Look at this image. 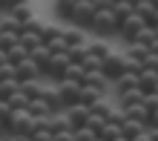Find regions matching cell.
I'll list each match as a JSON object with an SVG mask.
<instances>
[{
    "mask_svg": "<svg viewBox=\"0 0 158 141\" xmlns=\"http://www.w3.org/2000/svg\"><path fill=\"white\" fill-rule=\"evenodd\" d=\"M89 29L95 35H104V37L106 35H118V17L109 12V0H101V6H98L95 17H92Z\"/></svg>",
    "mask_w": 158,
    "mask_h": 141,
    "instance_id": "6da1fadb",
    "label": "cell"
},
{
    "mask_svg": "<svg viewBox=\"0 0 158 141\" xmlns=\"http://www.w3.org/2000/svg\"><path fill=\"white\" fill-rule=\"evenodd\" d=\"M98 6H101V0H75L69 23H75L78 29H81V26H89L92 17H95V12H98Z\"/></svg>",
    "mask_w": 158,
    "mask_h": 141,
    "instance_id": "7a4b0ae2",
    "label": "cell"
},
{
    "mask_svg": "<svg viewBox=\"0 0 158 141\" xmlns=\"http://www.w3.org/2000/svg\"><path fill=\"white\" fill-rule=\"evenodd\" d=\"M101 75H104L106 81H115L124 75V55H118V52H109L104 61H101Z\"/></svg>",
    "mask_w": 158,
    "mask_h": 141,
    "instance_id": "3957f363",
    "label": "cell"
},
{
    "mask_svg": "<svg viewBox=\"0 0 158 141\" xmlns=\"http://www.w3.org/2000/svg\"><path fill=\"white\" fill-rule=\"evenodd\" d=\"M66 66H69L66 52H58V55H52V58H49V63H46V69H43V75L58 83V81H63V72H66Z\"/></svg>",
    "mask_w": 158,
    "mask_h": 141,
    "instance_id": "277c9868",
    "label": "cell"
},
{
    "mask_svg": "<svg viewBox=\"0 0 158 141\" xmlns=\"http://www.w3.org/2000/svg\"><path fill=\"white\" fill-rule=\"evenodd\" d=\"M144 26H147V23H144V20H141V17H138L135 12H132L129 17H124V20L118 23V35L124 37V41H129V43H132V37H135L138 32H141Z\"/></svg>",
    "mask_w": 158,
    "mask_h": 141,
    "instance_id": "5b68a950",
    "label": "cell"
},
{
    "mask_svg": "<svg viewBox=\"0 0 158 141\" xmlns=\"http://www.w3.org/2000/svg\"><path fill=\"white\" fill-rule=\"evenodd\" d=\"M63 118H66L69 130H81V127H86L89 109L83 107V104H75V107H66V109H63Z\"/></svg>",
    "mask_w": 158,
    "mask_h": 141,
    "instance_id": "8992f818",
    "label": "cell"
},
{
    "mask_svg": "<svg viewBox=\"0 0 158 141\" xmlns=\"http://www.w3.org/2000/svg\"><path fill=\"white\" fill-rule=\"evenodd\" d=\"M55 87H58V92H60L63 109H66V107H75V104H78V95H81V83H75V81H58Z\"/></svg>",
    "mask_w": 158,
    "mask_h": 141,
    "instance_id": "52a82bcc",
    "label": "cell"
},
{
    "mask_svg": "<svg viewBox=\"0 0 158 141\" xmlns=\"http://www.w3.org/2000/svg\"><path fill=\"white\" fill-rule=\"evenodd\" d=\"M15 81L17 83H29V81H40V69L35 66V63L26 58V61H20L15 66Z\"/></svg>",
    "mask_w": 158,
    "mask_h": 141,
    "instance_id": "ba28073f",
    "label": "cell"
},
{
    "mask_svg": "<svg viewBox=\"0 0 158 141\" xmlns=\"http://www.w3.org/2000/svg\"><path fill=\"white\" fill-rule=\"evenodd\" d=\"M104 95H106V89H98V87H86V83H81V95H78V104H83V107H95V104H101L104 101Z\"/></svg>",
    "mask_w": 158,
    "mask_h": 141,
    "instance_id": "9c48e42d",
    "label": "cell"
},
{
    "mask_svg": "<svg viewBox=\"0 0 158 141\" xmlns=\"http://www.w3.org/2000/svg\"><path fill=\"white\" fill-rule=\"evenodd\" d=\"M40 98L46 101V107H49L52 112H63V101H60V92H58V87H49V83H43V89H40Z\"/></svg>",
    "mask_w": 158,
    "mask_h": 141,
    "instance_id": "30bf717a",
    "label": "cell"
},
{
    "mask_svg": "<svg viewBox=\"0 0 158 141\" xmlns=\"http://www.w3.org/2000/svg\"><path fill=\"white\" fill-rule=\"evenodd\" d=\"M49 58H52V52L46 49V46L40 43V46H35V49L29 52V61L35 63V66L40 69V75H43V69H46V63H49Z\"/></svg>",
    "mask_w": 158,
    "mask_h": 141,
    "instance_id": "8fae6325",
    "label": "cell"
},
{
    "mask_svg": "<svg viewBox=\"0 0 158 141\" xmlns=\"http://www.w3.org/2000/svg\"><path fill=\"white\" fill-rule=\"evenodd\" d=\"M109 12L118 17V23L124 20V17L132 15V0H109Z\"/></svg>",
    "mask_w": 158,
    "mask_h": 141,
    "instance_id": "7c38bea8",
    "label": "cell"
},
{
    "mask_svg": "<svg viewBox=\"0 0 158 141\" xmlns=\"http://www.w3.org/2000/svg\"><path fill=\"white\" fill-rule=\"evenodd\" d=\"M144 101V89H129V92H121L118 95V104H121V109H127V107H135V104H141Z\"/></svg>",
    "mask_w": 158,
    "mask_h": 141,
    "instance_id": "4fadbf2b",
    "label": "cell"
},
{
    "mask_svg": "<svg viewBox=\"0 0 158 141\" xmlns=\"http://www.w3.org/2000/svg\"><path fill=\"white\" fill-rule=\"evenodd\" d=\"M112 83H115V92L121 95V92H129V89H135V87H138V75L124 72V75H121V78H115Z\"/></svg>",
    "mask_w": 158,
    "mask_h": 141,
    "instance_id": "5bb4252c",
    "label": "cell"
},
{
    "mask_svg": "<svg viewBox=\"0 0 158 141\" xmlns=\"http://www.w3.org/2000/svg\"><path fill=\"white\" fill-rule=\"evenodd\" d=\"M155 83H158V72H152V69H141V72H138V89L152 92Z\"/></svg>",
    "mask_w": 158,
    "mask_h": 141,
    "instance_id": "9a60e30c",
    "label": "cell"
},
{
    "mask_svg": "<svg viewBox=\"0 0 158 141\" xmlns=\"http://www.w3.org/2000/svg\"><path fill=\"white\" fill-rule=\"evenodd\" d=\"M144 124H141V121H132V118H127L124 121V124H121V135H124V138H129V141H132V138H138V135H141L144 133Z\"/></svg>",
    "mask_w": 158,
    "mask_h": 141,
    "instance_id": "2e32d148",
    "label": "cell"
},
{
    "mask_svg": "<svg viewBox=\"0 0 158 141\" xmlns=\"http://www.w3.org/2000/svg\"><path fill=\"white\" fill-rule=\"evenodd\" d=\"M132 12L147 23V20L155 15V3H152V0H135V3H132Z\"/></svg>",
    "mask_w": 158,
    "mask_h": 141,
    "instance_id": "e0dca14e",
    "label": "cell"
},
{
    "mask_svg": "<svg viewBox=\"0 0 158 141\" xmlns=\"http://www.w3.org/2000/svg\"><path fill=\"white\" fill-rule=\"evenodd\" d=\"M86 55H89V43H86V41H83V43H75V46H69V49H66L69 63H83Z\"/></svg>",
    "mask_w": 158,
    "mask_h": 141,
    "instance_id": "ac0fdd59",
    "label": "cell"
},
{
    "mask_svg": "<svg viewBox=\"0 0 158 141\" xmlns=\"http://www.w3.org/2000/svg\"><path fill=\"white\" fill-rule=\"evenodd\" d=\"M127 118H132V121H141L144 127H150V109H144V104H135V107H127Z\"/></svg>",
    "mask_w": 158,
    "mask_h": 141,
    "instance_id": "d6986e66",
    "label": "cell"
},
{
    "mask_svg": "<svg viewBox=\"0 0 158 141\" xmlns=\"http://www.w3.org/2000/svg\"><path fill=\"white\" fill-rule=\"evenodd\" d=\"M26 112H29L32 118H43V115H52V109L46 107V101H43V98H35V101H29Z\"/></svg>",
    "mask_w": 158,
    "mask_h": 141,
    "instance_id": "ffe728a7",
    "label": "cell"
},
{
    "mask_svg": "<svg viewBox=\"0 0 158 141\" xmlns=\"http://www.w3.org/2000/svg\"><path fill=\"white\" fill-rule=\"evenodd\" d=\"M26 58H29V52H26L20 43H15L12 49H6V61L12 63V66H17V63H20V61H26Z\"/></svg>",
    "mask_w": 158,
    "mask_h": 141,
    "instance_id": "44dd1931",
    "label": "cell"
},
{
    "mask_svg": "<svg viewBox=\"0 0 158 141\" xmlns=\"http://www.w3.org/2000/svg\"><path fill=\"white\" fill-rule=\"evenodd\" d=\"M6 104H9V109H12V112H17V109H26V107H29V98L17 89V92H12V95L6 98Z\"/></svg>",
    "mask_w": 158,
    "mask_h": 141,
    "instance_id": "7402d4cb",
    "label": "cell"
},
{
    "mask_svg": "<svg viewBox=\"0 0 158 141\" xmlns=\"http://www.w3.org/2000/svg\"><path fill=\"white\" fill-rule=\"evenodd\" d=\"M86 43H89V55H92V58H98V61H104L106 55L112 52V49H109V46H106L104 41H86Z\"/></svg>",
    "mask_w": 158,
    "mask_h": 141,
    "instance_id": "603a6c76",
    "label": "cell"
},
{
    "mask_svg": "<svg viewBox=\"0 0 158 141\" xmlns=\"http://www.w3.org/2000/svg\"><path fill=\"white\" fill-rule=\"evenodd\" d=\"M40 89H43V83L40 81H29V83H20V92L29 101H35V98H40Z\"/></svg>",
    "mask_w": 158,
    "mask_h": 141,
    "instance_id": "cb8c5ba5",
    "label": "cell"
},
{
    "mask_svg": "<svg viewBox=\"0 0 158 141\" xmlns=\"http://www.w3.org/2000/svg\"><path fill=\"white\" fill-rule=\"evenodd\" d=\"M152 41H155V29H152V26H144V29L132 37V43H141V46H147V49H150Z\"/></svg>",
    "mask_w": 158,
    "mask_h": 141,
    "instance_id": "d4e9b609",
    "label": "cell"
},
{
    "mask_svg": "<svg viewBox=\"0 0 158 141\" xmlns=\"http://www.w3.org/2000/svg\"><path fill=\"white\" fill-rule=\"evenodd\" d=\"M63 81L83 83V66H81V63H69V66H66V72H63Z\"/></svg>",
    "mask_w": 158,
    "mask_h": 141,
    "instance_id": "484cf974",
    "label": "cell"
},
{
    "mask_svg": "<svg viewBox=\"0 0 158 141\" xmlns=\"http://www.w3.org/2000/svg\"><path fill=\"white\" fill-rule=\"evenodd\" d=\"M98 138H104V141H115V138H121V127L118 124H106L101 127V133H98Z\"/></svg>",
    "mask_w": 158,
    "mask_h": 141,
    "instance_id": "4316f807",
    "label": "cell"
},
{
    "mask_svg": "<svg viewBox=\"0 0 158 141\" xmlns=\"http://www.w3.org/2000/svg\"><path fill=\"white\" fill-rule=\"evenodd\" d=\"M63 37H66V43H69V46H75V43H83V41H86L78 26H69V29H63Z\"/></svg>",
    "mask_w": 158,
    "mask_h": 141,
    "instance_id": "83f0119b",
    "label": "cell"
},
{
    "mask_svg": "<svg viewBox=\"0 0 158 141\" xmlns=\"http://www.w3.org/2000/svg\"><path fill=\"white\" fill-rule=\"evenodd\" d=\"M17 89H20V83H17L15 78H6V81H0V98H9V95H12V92H17Z\"/></svg>",
    "mask_w": 158,
    "mask_h": 141,
    "instance_id": "f1b7e54d",
    "label": "cell"
},
{
    "mask_svg": "<svg viewBox=\"0 0 158 141\" xmlns=\"http://www.w3.org/2000/svg\"><path fill=\"white\" fill-rule=\"evenodd\" d=\"M72 6H75V0H60V3H55V12L63 20H72Z\"/></svg>",
    "mask_w": 158,
    "mask_h": 141,
    "instance_id": "f546056e",
    "label": "cell"
},
{
    "mask_svg": "<svg viewBox=\"0 0 158 141\" xmlns=\"http://www.w3.org/2000/svg\"><path fill=\"white\" fill-rule=\"evenodd\" d=\"M106 121H109V124H118V127H121V124H124V121H127V112L121 109V107H118V109H109Z\"/></svg>",
    "mask_w": 158,
    "mask_h": 141,
    "instance_id": "4dcf8cb0",
    "label": "cell"
},
{
    "mask_svg": "<svg viewBox=\"0 0 158 141\" xmlns=\"http://www.w3.org/2000/svg\"><path fill=\"white\" fill-rule=\"evenodd\" d=\"M141 104H144V109L155 112L158 109V95H155V92H144V101H141Z\"/></svg>",
    "mask_w": 158,
    "mask_h": 141,
    "instance_id": "1f68e13d",
    "label": "cell"
},
{
    "mask_svg": "<svg viewBox=\"0 0 158 141\" xmlns=\"http://www.w3.org/2000/svg\"><path fill=\"white\" fill-rule=\"evenodd\" d=\"M98 138V133H92L89 127H81V130H75V141H95Z\"/></svg>",
    "mask_w": 158,
    "mask_h": 141,
    "instance_id": "d6a6232c",
    "label": "cell"
},
{
    "mask_svg": "<svg viewBox=\"0 0 158 141\" xmlns=\"http://www.w3.org/2000/svg\"><path fill=\"white\" fill-rule=\"evenodd\" d=\"M141 66H144V69H152V72H158V55H152V52H150V55L144 58V63H141Z\"/></svg>",
    "mask_w": 158,
    "mask_h": 141,
    "instance_id": "836d02e7",
    "label": "cell"
},
{
    "mask_svg": "<svg viewBox=\"0 0 158 141\" xmlns=\"http://www.w3.org/2000/svg\"><path fill=\"white\" fill-rule=\"evenodd\" d=\"M32 141H55V135L49 133V130H35V133H32Z\"/></svg>",
    "mask_w": 158,
    "mask_h": 141,
    "instance_id": "e575fe53",
    "label": "cell"
},
{
    "mask_svg": "<svg viewBox=\"0 0 158 141\" xmlns=\"http://www.w3.org/2000/svg\"><path fill=\"white\" fill-rule=\"evenodd\" d=\"M6 78H15V66H12V63H0V81H6Z\"/></svg>",
    "mask_w": 158,
    "mask_h": 141,
    "instance_id": "d590c367",
    "label": "cell"
},
{
    "mask_svg": "<svg viewBox=\"0 0 158 141\" xmlns=\"http://www.w3.org/2000/svg\"><path fill=\"white\" fill-rule=\"evenodd\" d=\"M55 141H75V130H60V133H55Z\"/></svg>",
    "mask_w": 158,
    "mask_h": 141,
    "instance_id": "8d00e7d4",
    "label": "cell"
},
{
    "mask_svg": "<svg viewBox=\"0 0 158 141\" xmlns=\"http://www.w3.org/2000/svg\"><path fill=\"white\" fill-rule=\"evenodd\" d=\"M9 115H12V109H9V104H6L3 98H0V124H6V121H9Z\"/></svg>",
    "mask_w": 158,
    "mask_h": 141,
    "instance_id": "74e56055",
    "label": "cell"
},
{
    "mask_svg": "<svg viewBox=\"0 0 158 141\" xmlns=\"http://www.w3.org/2000/svg\"><path fill=\"white\" fill-rule=\"evenodd\" d=\"M150 127H152V130H158V109H155V112H150Z\"/></svg>",
    "mask_w": 158,
    "mask_h": 141,
    "instance_id": "f35d334b",
    "label": "cell"
},
{
    "mask_svg": "<svg viewBox=\"0 0 158 141\" xmlns=\"http://www.w3.org/2000/svg\"><path fill=\"white\" fill-rule=\"evenodd\" d=\"M6 141H32L29 135H6Z\"/></svg>",
    "mask_w": 158,
    "mask_h": 141,
    "instance_id": "ab89813d",
    "label": "cell"
},
{
    "mask_svg": "<svg viewBox=\"0 0 158 141\" xmlns=\"http://www.w3.org/2000/svg\"><path fill=\"white\" fill-rule=\"evenodd\" d=\"M132 141H150V133H147V130H144V133L138 135V138H132Z\"/></svg>",
    "mask_w": 158,
    "mask_h": 141,
    "instance_id": "60d3db41",
    "label": "cell"
},
{
    "mask_svg": "<svg viewBox=\"0 0 158 141\" xmlns=\"http://www.w3.org/2000/svg\"><path fill=\"white\" fill-rule=\"evenodd\" d=\"M115 141H129V138H124V135H121V138H115Z\"/></svg>",
    "mask_w": 158,
    "mask_h": 141,
    "instance_id": "b9f144b4",
    "label": "cell"
},
{
    "mask_svg": "<svg viewBox=\"0 0 158 141\" xmlns=\"http://www.w3.org/2000/svg\"><path fill=\"white\" fill-rule=\"evenodd\" d=\"M0 135H6V133H3V124H0Z\"/></svg>",
    "mask_w": 158,
    "mask_h": 141,
    "instance_id": "7bdbcfd3",
    "label": "cell"
},
{
    "mask_svg": "<svg viewBox=\"0 0 158 141\" xmlns=\"http://www.w3.org/2000/svg\"><path fill=\"white\" fill-rule=\"evenodd\" d=\"M152 92H155V95H158V83H155V89H152Z\"/></svg>",
    "mask_w": 158,
    "mask_h": 141,
    "instance_id": "ee69618b",
    "label": "cell"
},
{
    "mask_svg": "<svg viewBox=\"0 0 158 141\" xmlns=\"http://www.w3.org/2000/svg\"><path fill=\"white\" fill-rule=\"evenodd\" d=\"M0 141H6V135H0Z\"/></svg>",
    "mask_w": 158,
    "mask_h": 141,
    "instance_id": "f6af8a7d",
    "label": "cell"
},
{
    "mask_svg": "<svg viewBox=\"0 0 158 141\" xmlns=\"http://www.w3.org/2000/svg\"><path fill=\"white\" fill-rule=\"evenodd\" d=\"M95 141H104V138H95Z\"/></svg>",
    "mask_w": 158,
    "mask_h": 141,
    "instance_id": "bcb514c9",
    "label": "cell"
}]
</instances>
